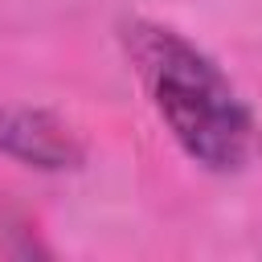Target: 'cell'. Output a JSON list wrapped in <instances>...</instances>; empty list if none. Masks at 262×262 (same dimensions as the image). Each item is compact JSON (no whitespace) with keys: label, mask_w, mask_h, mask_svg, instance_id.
Wrapping results in <instances>:
<instances>
[{"label":"cell","mask_w":262,"mask_h":262,"mask_svg":"<svg viewBox=\"0 0 262 262\" xmlns=\"http://www.w3.org/2000/svg\"><path fill=\"white\" fill-rule=\"evenodd\" d=\"M123 49L139 74L151 111L180 143V151L205 172L233 176L246 172L258 156V119L229 74L184 33L160 20H127Z\"/></svg>","instance_id":"cell-1"},{"label":"cell","mask_w":262,"mask_h":262,"mask_svg":"<svg viewBox=\"0 0 262 262\" xmlns=\"http://www.w3.org/2000/svg\"><path fill=\"white\" fill-rule=\"evenodd\" d=\"M0 156L37 172H74L86 164L74 127L41 106H0Z\"/></svg>","instance_id":"cell-2"}]
</instances>
